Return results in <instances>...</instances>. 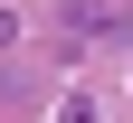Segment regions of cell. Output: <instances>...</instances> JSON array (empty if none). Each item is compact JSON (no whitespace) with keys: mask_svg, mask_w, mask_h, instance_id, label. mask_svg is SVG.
<instances>
[{"mask_svg":"<svg viewBox=\"0 0 133 123\" xmlns=\"http://www.w3.org/2000/svg\"><path fill=\"white\" fill-rule=\"evenodd\" d=\"M66 28L76 38H133V10L124 0H66Z\"/></svg>","mask_w":133,"mask_h":123,"instance_id":"obj_1","label":"cell"},{"mask_svg":"<svg viewBox=\"0 0 133 123\" xmlns=\"http://www.w3.org/2000/svg\"><path fill=\"white\" fill-rule=\"evenodd\" d=\"M57 123H105V104H95V95H66V104H57Z\"/></svg>","mask_w":133,"mask_h":123,"instance_id":"obj_2","label":"cell"},{"mask_svg":"<svg viewBox=\"0 0 133 123\" xmlns=\"http://www.w3.org/2000/svg\"><path fill=\"white\" fill-rule=\"evenodd\" d=\"M10 47H19V10L0 0V57H10Z\"/></svg>","mask_w":133,"mask_h":123,"instance_id":"obj_3","label":"cell"}]
</instances>
